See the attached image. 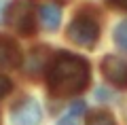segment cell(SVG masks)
<instances>
[{"mask_svg":"<svg viewBox=\"0 0 127 125\" xmlns=\"http://www.w3.org/2000/svg\"><path fill=\"white\" fill-rule=\"evenodd\" d=\"M11 89H13V83H11L4 74H0V100L4 98V95H9Z\"/></svg>","mask_w":127,"mask_h":125,"instance_id":"cell-11","label":"cell"},{"mask_svg":"<svg viewBox=\"0 0 127 125\" xmlns=\"http://www.w3.org/2000/svg\"><path fill=\"white\" fill-rule=\"evenodd\" d=\"M62 2H66V0H62Z\"/></svg>","mask_w":127,"mask_h":125,"instance_id":"cell-14","label":"cell"},{"mask_svg":"<svg viewBox=\"0 0 127 125\" xmlns=\"http://www.w3.org/2000/svg\"><path fill=\"white\" fill-rule=\"evenodd\" d=\"M114 42H117L119 49L127 51V21H121L114 28Z\"/></svg>","mask_w":127,"mask_h":125,"instance_id":"cell-10","label":"cell"},{"mask_svg":"<svg viewBox=\"0 0 127 125\" xmlns=\"http://www.w3.org/2000/svg\"><path fill=\"white\" fill-rule=\"evenodd\" d=\"M9 23L19 32V34H34L36 30V15H34V4L32 0H15L11 2L6 11Z\"/></svg>","mask_w":127,"mask_h":125,"instance_id":"cell-3","label":"cell"},{"mask_svg":"<svg viewBox=\"0 0 127 125\" xmlns=\"http://www.w3.org/2000/svg\"><path fill=\"white\" fill-rule=\"evenodd\" d=\"M42 112L34 98H26L11 110V123L13 125H40Z\"/></svg>","mask_w":127,"mask_h":125,"instance_id":"cell-4","label":"cell"},{"mask_svg":"<svg viewBox=\"0 0 127 125\" xmlns=\"http://www.w3.org/2000/svg\"><path fill=\"white\" fill-rule=\"evenodd\" d=\"M21 64V51L17 42L6 36H0V66L2 68H17Z\"/></svg>","mask_w":127,"mask_h":125,"instance_id":"cell-6","label":"cell"},{"mask_svg":"<svg viewBox=\"0 0 127 125\" xmlns=\"http://www.w3.org/2000/svg\"><path fill=\"white\" fill-rule=\"evenodd\" d=\"M4 9H6V2H4V0H0V21H2V13H4Z\"/></svg>","mask_w":127,"mask_h":125,"instance_id":"cell-13","label":"cell"},{"mask_svg":"<svg viewBox=\"0 0 127 125\" xmlns=\"http://www.w3.org/2000/svg\"><path fill=\"white\" fill-rule=\"evenodd\" d=\"M38 19L45 30H57L62 21V9L55 4H42L38 9Z\"/></svg>","mask_w":127,"mask_h":125,"instance_id":"cell-7","label":"cell"},{"mask_svg":"<svg viewBox=\"0 0 127 125\" xmlns=\"http://www.w3.org/2000/svg\"><path fill=\"white\" fill-rule=\"evenodd\" d=\"M91 72L87 59L72 55L68 51H62L57 57L53 59L47 74V83L53 95L59 98H68V95H76L89 85Z\"/></svg>","mask_w":127,"mask_h":125,"instance_id":"cell-1","label":"cell"},{"mask_svg":"<svg viewBox=\"0 0 127 125\" xmlns=\"http://www.w3.org/2000/svg\"><path fill=\"white\" fill-rule=\"evenodd\" d=\"M68 38L78 47L91 49V47H95L97 38H100V28H97V23L91 17L76 15L68 26Z\"/></svg>","mask_w":127,"mask_h":125,"instance_id":"cell-2","label":"cell"},{"mask_svg":"<svg viewBox=\"0 0 127 125\" xmlns=\"http://www.w3.org/2000/svg\"><path fill=\"white\" fill-rule=\"evenodd\" d=\"M87 125H117V121H114V117L108 110H97L89 117Z\"/></svg>","mask_w":127,"mask_h":125,"instance_id":"cell-9","label":"cell"},{"mask_svg":"<svg viewBox=\"0 0 127 125\" xmlns=\"http://www.w3.org/2000/svg\"><path fill=\"white\" fill-rule=\"evenodd\" d=\"M102 72H104L106 81L112 83L114 87H127V59L108 55L102 62Z\"/></svg>","mask_w":127,"mask_h":125,"instance_id":"cell-5","label":"cell"},{"mask_svg":"<svg viewBox=\"0 0 127 125\" xmlns=\"http://www.w3.org/2000/svg\"><path fill=\"white\" fill-rule=\"evenodd\" d=\"M83 112H85V102H74L72 108L57 121V125H76L78 119L83 117Z\"/></svg>","mask_w":127,"mask_h":125,"instance_id":"cell-8","label":"cell"},{"mask_svg":"<svg viewBox=\"0 0 127 125\" xmlns=\"http://www.w3.org/2000/svg\"><path fill=\"white\" fill-rule=\"evenodd\" d=\"M110 4L119 6V9H127V0H110Z\"/></svg>","mask_w":127,"mask_h":125,"instance_id":"cell-12","label":"cell"}]
</instances>
